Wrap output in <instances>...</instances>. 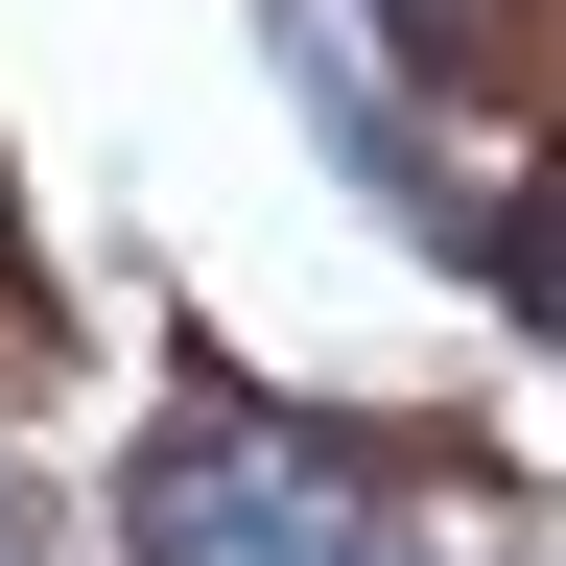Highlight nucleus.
<instances>
[{
    "label": "nucleus",
    "mask_w": 566,
    "mask_h": 566,
    "mask_svg": "<svg viewBox=\"0 0 566 566\" xmlns=\"http://www.w3.org/2000/svg\"><path fill=\"white\" fill-rule=\"evenodd\" d=\"M0 283H24V212H0Z\"/></svg>",
    "instance_id": "7ed1b4c3"
},
{
    "label": "nucleus",
    "mask_w": 566,
    "mask_h": 566,
    "mask_svg": "<svg viewBox=\"0 0 566 566\" xmlns=\"http://www.w3.org/2000/svg\"><path fill=\"white\" fill-rule=\"evenodd\" d=\"M495 260H520V307L566 331V189H543V212H520V237H495Z\"/></svg>",
    "instance_id": "f03ea898"
},
{
    "label": "nucleus",
    "mask_w": 566,
    "mask_h": 566,
    "mask_svg": "<svg viewBox=\"0 0 566 566\" xmlns=\"http://www.w3.org/2000/svg\"><path fill=\"white\" fill-rule=\"evenodd\" d=\"M118 520H142V566H401L354 472H307V449H212V424L118 472Z\"/></svg>",
    "instance_id": "f257e3e1"
}]
</instances>
